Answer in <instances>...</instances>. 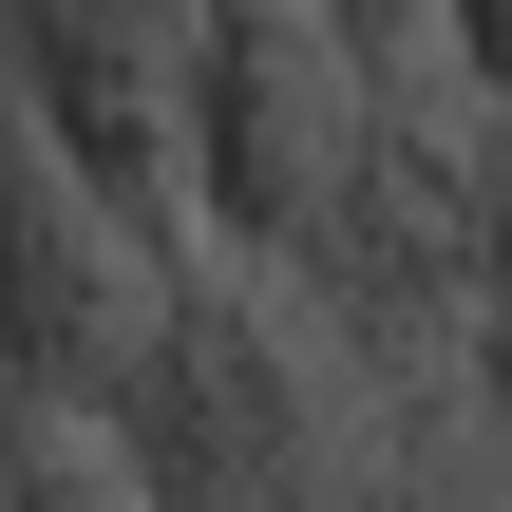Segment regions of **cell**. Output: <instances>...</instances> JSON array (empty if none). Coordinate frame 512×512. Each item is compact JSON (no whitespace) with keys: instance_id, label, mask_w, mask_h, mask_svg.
<instances>
[{"instance_id":"6da1fadb","label":"cell","mask_w":512,"mask_h":512,"mask_svg":"<svg viewBox=\"0 0 512 512\" xmlns=\"http://www.w3.org/2000/svg\"><path fill=\"white\" fill-rule=\"evenodd\" d=\"M95 437L133 512H323V323L247 247H152Z\"/></svg>"},{"instance_id":"7a4b0ae2","label":"cell","mask_w":512,"mask_h":512,"mask_svg":"<svg viewBox=\"0 0 512 512\" xmlns=\"http://www.w3.org/2000/svg\"><path fill=\"white\" fill-rule=\"evenodd\" d=\"M456 247H475V190H456V95L380 76V95L342 114V152H323L304 228L266 247V285H285L323 342H361V361H437V342H456Z\"/></svg>"},{"instance_id":"3957f363","label":"cell","mask_w":512,"mask_h":512,"mask_svg":"<svg viewBox=\"0 0 512 512\" xmlns=\"http://www.w3.org/2000/svg\"><path fill=\"white\" fill-rule=\"evenodd\" d=\"M171 76H190V0H0V95L57 133V171H76L133 247H190Z\"/></svg>"},{"instance_id":"277c9868","label":"cell","mask_w":512,"mask_h":512,"mask_svg":"<svg viewBox=\"0 0 512 512\" xmlns=\"http://www.w3.org/2000/svg\"><path fill=\"white\" fill-rule=\"evenodd\" d=\"M152 247L57 171V133L0 95V418H95L114 342H133Z\"/></svg>"},{"instance_id":"5b68a950","label":"cell","mask_w":512,"mask_h":512,"mask_svg":"<svg viewBox=\"0 0 512 512\" xmlns=\"http://www.w3.org/2000/svg\"><path fill=\"white\" fill-rule=\"evenodd\" d=\"M456 190H475V247H456V361L512 418V114H456Z\"/></svg>"},{"instance_id":"8992f818","label":"cell","mask_w":512,"mask_h":512,"mask_svg":"<svg viewBox=\"0 0 512 512\" xmlns=\"http://www.w3.org/2000/svg\"><path fill=\"white\" fill-rule=\"evenodd\" d=\"M0 512H133L95 418H0Z\"/></svg>"},{"instance_id":"52a82bcc","label":"cell","mask_w":512,"mask_h":512,"mask_svg":"<svg viewBox=\"0 0 512 512\" xmlns=\"http://www.w3.org/2000/svg\"><path fill=\"white\" fill-rule=\"evenodd\" d=\"M437 19V95L456 114H512V0H418Z\"/></svg>"},{"instance_id":"ba28073f","label":"cell","mask_w":512,"mask_h":512,"mask_svg":"<svg viewBox=\"0 0 512 512\" xmlns=\"http://www.w3.org/2000/svg\"><path fill=\"white\" fill-rule=\"evenodd\" d=\"M323 38H342L361 76H418V95H437V19H418V0H323Z\"/></svg>"}]
</instances>
